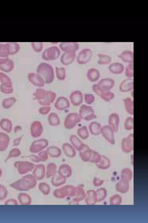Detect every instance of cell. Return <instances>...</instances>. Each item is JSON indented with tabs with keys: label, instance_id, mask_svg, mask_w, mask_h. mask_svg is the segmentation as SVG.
Listing matches in <instances>:
<instances>
[{
	"label": "cell",
	"instance_id": "1",
	"mask_svg": "<svg viewBox=\"0 0 148 223\" xmlns=\"http://www.w3.org/2000/svg\"><path fill=\"white\" fill-rule=\"evenodd\" d=\"M37 74L43 79L45 83L49 84L53 81L54 78V70L52 66L45 62H42L38 66L37 69Z\"/></svg>",
	"mask_w": 148,
	"mask_h": 223
},
{
	"label": "cell",
	"instance_id": "2",
	"mask_svg": "<svg viewBox=\"0 0 148 223\" xmlns=\"http://www.w3.org/2000/svg\"><path fill=\"white\" fill-rule=\"evenodd\" d=\"M35 94L36 98L42 105H50L53 102L56 97L55 93L41 88L37 89Z\"/></svg>",
	"mask_w": 148,
	"mask_h": 223
},
{
	"label": "cell",
	"instance_id": "3",
	"mask_svg": "<svg viewBox=\"0 0 148 223\" xmlns=\"http://www.w3.org/2000/svg\"><path fill=\"white\" fill-rule=\"evenodd\" d=\"M114 84L115 81L112 78H102L96 84L95 93L99 96L102 92L110 91Z\"/></svg>",
	"mask_w": 148,
	"mask_h": 223
},
{
	"label": "cell",
	"instance_id": "4",
	"mask_svg": "<svg viewBox=\"0 0 148 223\" xmlns=\"http://www.w3.org/2000/svg\"><path fill=\"white\" fill-rule=\"evenodd\" d=\"M60 54V51L58 47L51 46L45 50L42 53V57L46 61L54 60L58 59Z\"/></svg>",
	"mask_w": 148,
	"mask_h": 223
},
{
	"label": "cell",
	"instance_id": "5",
	"mask_svg": "<svg viewBox=\"0 0 148 223\" xmlns=\"http://www.w3.org/2000/svg\"><path fill=\"white\" fill-rule=\"evenodd\" d=\"M81 118L79 114L77 113H72L68 114L66 116L64 125L67 129H71L75 127L76 125L81 121Z\"/></svg>",
	"mask_w": 148,
	"mask_h": 223
},
{
	"label": "cell",
	"instance_id": "6",
	"mask_svg": "<svg viewBox=\"0 0 148 223\" xmlns=\"http://www.w3.org/2000/svg\"><path fill=\"white\" fill-rule=\"evenodd\" d=\"M81 118L88 121L96 118L92 108L85 105H82L79 110V114Z\"/></svg>",
	"mask_w": 148,
	"mask_h": 223
},
{
	"label": "cell",
	"instance_id": "7",
	"mask_svg": "<svg viewBox=\"0 0 148 223\" xmlns=\"http://www.w3.org/2000/svg\"><path fill=\"white\" fill-rule=\"evenodd\" d=\"M92 53L88 48H85L79 53L77 58L78 63L80 64H85L88 62L91 58Z\"/></svg>",
	"mask_w": 148,
	"mask_h": 223
},
{
	"label": "cell",
	"instance_id": "8",
	"mask_svg": "<svg viewBox=\"0 0 148 223\" xmlns=\"http://www.w3.org/2000/svg\"><path fill=\"white\" fill-rule=\"evenodd\" d=\"M70 99L73 105L76 106H79L83 102V94L80 91H75L70 94Z\"/></svg>",
	"mask_w": 148,
	"mask_h": 223
},
{
	"label": "cell",
	"instance_id": "9",
	"mask_svg": "<svg viewBox=\"0 0 148 223\" xmlns=\"http://www.w3.org/2000/svg\"><path fill=\"white\" fill-rule=\"evenodd\" d=\"M134 89V79L128 78L123 80L119 86V89L122 92H128Z\"/></svg>",
	"mask_w": 148,
	"mask_h": 223
},
{
	"label": "cell",
	"instance_id": "10",
	"mask_svg": "<svg viewBox=\"0 0 148 223\" xmlns=\"http://www.w3.org/2000/svg\"><path fill=\"white\" fill-rule=\"evenodd\" d=\"M70 105V102L68 99L62 96L59 97L54 104L55 107L60 110H63L69 108Z\"/></svg>",
	"mask_w": 148,
	"mask_h": 223
},
{
	"label": "cell",
	"instance_id": "11",
	"mask_svg": "<svg viewBox=\"0 0 148 223\" xmlns=\"http://www.w3.org/2000/svg\"><path fill=\"white\" fill-rule=\"evenodd\" d=\"M61 49L64 52H75L79 48V45L77 42H62L60 45Z\"/></svg>",
	"mask_w": 148,
	"mask_h": 223
},
{
	"label": "cell",
	"instance_id": "12",
	"mask_svg": "<svg viewBox=\"0 0 148 223\" xmlns=\"http://www.w3.org/2000/svg\"><path fill=\"white\" fill-rule=\"evenodd\" d=\"M76 54L75 52H66L62 55L60 58L62 63L64 65L71 63L74 60Z\"/></svg>",
	"mask_w": 148,
	"mask_h": 223
},
{
	"label": "cell",
	"instance_id": "13",
	"mask_svg": "<svg viewBox=\"0 0 148 223\" xmlns=\"http://www.w3.org/2000/svg\"><path fill=\"white\" fill-rule=\"evenodd\" d=\"M113 131L110 127L105 126L101 128V132L103 136L110 143H114Z\"/></svg>",
	"mask_w": 148,
	"mask_h": 223
},
{
	"label": "cell",
	"instance_id": "14",
	"mask_svg": "<svg viewBox=\"0 0 148 223\" xmlns=\"http://www.w3.org/2000/svg\"><path fill=\"white\" fill-rule=\"evenodd\" d=\"M108 70L111 73L116 75L122 73L124 70L123 65L119 62H114L110 64L108 66Z\"/></svg>",
	"mask_w": 148,
	"mask_h": 223
},
{
	"label": "cell",
	"instance_id": "15",
	"mask_svg": "<svg viewBox=\"0 0 148 223\" xmlns=\"http://www.w3.org/2000/svg\"><path fill=\"white\" fill-rule=\"evenodd\" d=\"M129 136L127 138H124L122 142V150L126 152L131 151L133 149V136Z\"/></svg>",
	"mask_w": 148,
	"mask_h": 223
},
{
	"label": "cell",
	"instance_id": "16",
	"mask_svg": "<svg viewBox=\"0 0 148 223\" xmlns=\"http://www.w3.org/2000/svg\"><path fill=\"white\" fill-rule=\"evenodd\" d=\"M86 77L88 79L92 82L97 81L100 77V73L97 69L94 68H91L86 73Z\"/></svg>",
	"mask_w": 148,
	"mask_h": 223
},
{
	"label": "cell",
	"instance_id": "17",
	"mask_svg": "<svg viewBox=\"0 0 148 223\" xmlns=\"http://www.w3.org/2000/svg\"><path fill=\"white\" fill-rule=\"evenodd\" d=\"M119 121V116L116 114L112 113L110 116L109 122L110 127L114 132L118 130Z\"/></svg>",
	"mask_w": 148,
	"mask_h": 223
},
{
	"label": "cell",
	"instance_id": "18",
	"mask_svg": "<svg viewBox=\"0 0 148 223\" xmlns=\"http://www.w3.org/2000/svg\"><path fill=\"white\" fill-rule=\"evenodd\" d=\"M118 57L125 62L129 64L133 63L134 54L131 51H124Z\"/></svg>",
	"mask_w": 148,
	"mask_h": 223
},
{
	"label": "cell",
	"instance_id": "19",
	"mask_svg": "<svg viewBox=\"0 0 148 223\" xmlns=\"http://www.w3.org/2000/svg\"><path fill=\"white\" fill-rule=\"evenodd\" d=\"M34 142V145L36 147L34 150V152H38L42 150L48 145V141L44 139H39Z\"/></svg>",
	"mask_w": 148,
	"mask_h": 223
},
{
	"label": "cell",
	"instance_id": "20",
	"mask_svg": "<svg viewBox=\"0 0 148 223\" xmlns=\"http://www.w3.org/2000/svg\"><path fill=\"white\" fill-rule=\"evenodd\" d=\"M70 141L74 147L78 151L81 150L85 145L79 138L74 135L70 136Z\"/></svg>",
	"mask_w": 148,
	"mask_h": 223
},
{
	"label": "cell",
	"instance_id": "21",
	"mask_svg": "<svg viewBox=\"0 0 148 223\" xmlns=\"http://www.w3.org/2000/svg\"><path fill=\"white\" fill-rule=\"evenodd\" d=\"M62 148L65 154L69 157H73L75 155L76 152L75 149L71 145L68 143L63 144Z\"/></svg>",
	"mask_w": 148,
	"mask_h": 223
},
{
	"label": "cell",
	"instance_id": "22",
	"mask_svg": "<svg viewBox=\"0 0 148 223\" xmlns=\"http://www.w3.org/2000/svg\"><path fill=\"white\" fill-rule=\"evenodd\" d=\"M123 100L127 112L129 114L132 115H133L134 104L133 100L130 98L127 97L123 99Z\"/></svg>",
	"mask_w": 148,
	"mask_h": 223
},
{
	"label": "cell",
	"instance_id": "23",
	"mask_svg": "<svg viewBox=\"0 0 148 223\" xmlns=\"http://www.w3.org/2000/svg\"><path fill=\"white\" fill-rule=\"evenodd\" d=\"M128 187V181L122 178L116 186L117 191L122 193H125L127 191Z\"/></svg>",
	"mask_w": 148,
	"mask_h": 223
},
{
	"label": "cell",
	"instance_id": "24",
	"mask_svg": "<svg viewBox=\"0 0 148 223\" xmlns=\"http://www.w3.org/2000/svg\"><path fill=\"white\" fill-rule=\"evenodd\" d=\"M89 129L92 134L98 135L101 132V126L100 124L97 122H92L89 125Z\"/></svg>",
	"mask_w": 148,
	"mask_h": 223
},
{
	"label": "cell",
	"instance_id": "25",
	"mask_svg": "<svg viewBox=\"0 0 148 223\" xmlns=\"http://www.w3.org/2000/svg\"><path fill=\"white\" fill-rule=\"evenodd\" d=\"M48 120L49 124L51 126H57L60 123L59 118L55 113H51L48 116Z\"/></svg>",
	"mask_w": 148,
	"mask_h": 223
},
{
	"label": "cell",
	"instance_id": "26",
	"mask_svg": "<svg viewBox=\"0 0 148 223\" xmlns=\"http://www.w3.org/2000/svg\"><path fill=\"white\" fill-rule=\"evenodd\" d=\"M99 60L97 63L100 65H106L109 64L111 61V57L106 55L99 54L98 55Z\"/></svg>",
	"mask_w": 148,
	"mask_h": 223
},
{
	"label": "cell",
	"instance_id": "27",
	"mask_svg": "<svg viewBox=\"0 0 148 223\" xmlns=\"http://www.w3.org/2000/svg\"><path fill=\"white\" fill-rule=\"evenodd\" d=\"M96 163L97 166L99 168L102 169H107L110 165L109 160L104 156H101L99 161Z\"/></svg>",
	"mask_w": 148,
	"mask_h": 223
},
{
	"label": "cell",
	"instance_id": "28",
	"mask_svg": "<svg viewBox=\"0 0 148 223\" xmlns=\"http://www.w3.org/2000/svg\"><path fill=\"white\" fill-rule=\"evenodd\" d=\"M99 96L103 100L109 102L114 98L115 95L113 92L110 91L102 92Z\"/></svg>",
	"mask_w": 148,
	"mask_h": 223
},
{
	"label": "cell",
	"instance_id": "29",
	"mask_svg": "<svg viewBox=\"0 0 148 223\" xmlns=\"http://www.w3.org/2000/svg\"><path fill=\"white\" fill-rule=\"evenodd\" d=\"M32 74L33 75V84L38 87H44L45 83L43 78L38 74L33 73Z\"/></svg>",
	"mask_w": 148,
	"mask_h": 223
},
{
	"label": "cell",
	"instance_id": "30",
	"mask_svg": "<svg viewBox=\"0 0 148 223\" xmlns=\"http://www.w3.org/2000/svg\"><path fill=\"white\" fill-rule=\"evenodd\" d=\"M47 153L51 157L59 156L61 154V149L56 146H51L48 147L46 150Z\"/></svg>",
	"mask_w": 148,
	"mask_h": 223
},
{
	"label": "cell",
	"instance_id": "31",
	"mask_svg": "<svg viewBox=\"0 0 148 223\" xmlns=\"http://www.w3.org/2000/svg\"><path fill=\"white\" fill-rule=\"evenodd\" d=\"M77 134L83 140L88 137L89 133L86 127L84 126L79 128L77 131Z\"/></svg>",
	"mask_w": 148,
	"mask_h": 223
},
{
	"label": "cell",
	"instance_id": "32",
	"mask_svg": "<svg viewBox=\"0 0 148 223\" xmlns=\"http://www.w3.org/2000/svg\"><path fill=\"white\" fill-rule=\"evenodd\" d=\"M56 75L57 78L60 80H64L66 77L65 70L62 67H56Z\"/></svg>",
	"mask_w": 148,
	"mask_h": 223
},
{
	"label": "cell",
	"instance_id": "33",
	"mask_svg": "<svg viewBox=\"0 0 148 223\" xmlns=\"http://www.w3.org/2000/svg\"><path fill=\"white\" fill-rule=\"evenodd\" d=\"M133 63L129 64L126 67L125 71V76L128 78H132L134 77Z\"/></svg>",
	"mask_w": 148,
	"mask_h": 223
},
{
	"label": "cell",
	"instance_id": "34",
	"mask_svg": "<svg viewBox=\"0 0 148 223\" xmlns=\"http://www.w3.org/2000/svg\"><path fill=\"white\" fill-rule=\"evenodd\" d=\"M84 100L85 102L88 105H90L95 101V97L92 94L86 93L84 95Z\"/></svg>",
	"mask_w": 148,
	"mask_h": 223
},
{
	"label": "cell",
	"instance_id": "35",
	"mask_svg": "<svg viewBox=\"0 0 148 223\" xmlns=\"http://www.w3.org/2000/svg\"><path fill=\"white\" fill-rule=\"evenodd\" d=\"M97 199L100 201L103 200L106 195V191L104 189L101 188L97 190Z\"/></svg>",
	"mask_w": 148,
	"mask_h": 223
},
{
	"label": "cell",
	"instance_id": "36",
	"mask_svg": "<svg viewBox=\"0 0 148 223\" xmlns=\"http://www.w3.org/2000/svg\"><path fill=\"white\" fill-rule=\"evenodd\" d=\"M32 45L34 50L38 52L41 51L43 48L42 43V42H32Z\"/></svg>",
	"mask_w": 148,
	"mask_h": 223
},
{
	"label": "cell",
	"instance_id": "37",
	"mask_svg": "<svg viewBox=\"0 0 148 223\" xmlns=\"http://www.w3.org/2000/svg\"><path fill=\"white\" fill-rule=\"evenodd\" d=\"M133 118L128 117L126 119L125 123V127L127 130H130L133 128Z\"/></svg>",
	"mask_w": 148,
	"mask_h": 223
},
{
	"label": "cell",
	"instance_id": "38",
	"mask_svg": "<svg viewBox=\"0 0 148 223\" xmlns=\"http://www.w3.org/2000/svg\"><path fill=\"white\" fill-rule=\"evenodd\" d=\"M51 110L49 107H44L40 108L39 110V113L42 115H46Z\"/></svg>",
	"mask_w": 148,
	"mask_h": 223
}]
</instances>
